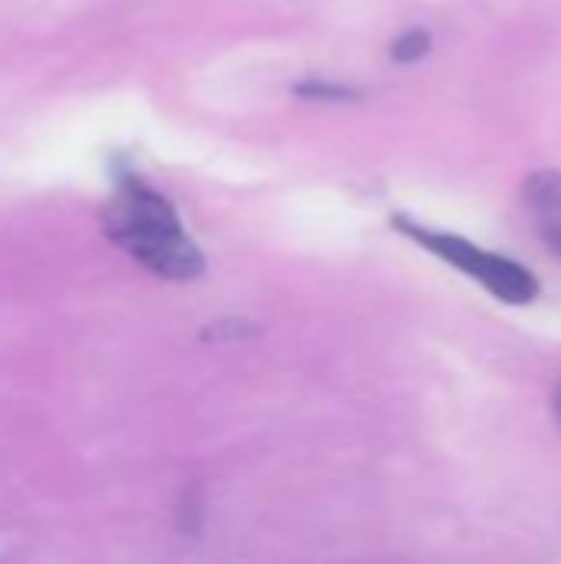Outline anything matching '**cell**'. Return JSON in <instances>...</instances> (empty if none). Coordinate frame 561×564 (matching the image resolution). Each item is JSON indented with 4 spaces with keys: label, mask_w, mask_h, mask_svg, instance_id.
<instances>
[{
    "label": "cell",
    "mask_w": 561,
    "mask_h": 564,
    "mask_svg": "<svg viewBox=\"0 0 561 564\" xmlns=\"http://www.w3.org/2000/svg\"><path fill=\"white\" fill-rule=\"evenodd\" d=\"M555 416H559V423H561V390H559V397H555Z\"/></svg>",
    "instance_id": "cell-6"
},
{
    "label": "cell",
    "mask_w": 561,
    "mask_h": 564,
    "mask_svg": "<svg viewBox=\"0 0 561 564\" xmlns=\"http://www.w3.org/2000/svg\"><path fill=\"white\" fill-rule=\"evenodd\" d=\"M298 96H308V99H357V93L350 86H334V83H298L294 86Z\"/></svg>",
    "instance_id": "cell-5"
},
{
    "label": "cell",
    "mask_w": 561,
    "mask_h": 564,
    "mask_svg": "<svg viewBox=\"0 0 561 564\" xmlns=\"http://www.w3.org/2000/svg\"><path fill=\"white\" fill-rule=\"evenodd\" d=\"M430 50H433L430 30H407V33H400V36L393 40L390 56H393L397 63H420Z\"/></svg>",
    "instance_id": "cell-4"
},
{
    "label": "cell",
    "mask_w": 561,
    "mask_h": 564,
    "mask_svg": "<svg viewBox=\"0 0 561 564\" xmlns=\"http://www.w3.org/2000/svg\"><path fill=\"white\" fill-rule=\"evenodd\" d=\"M393 228H397L400 235H407L410 241H417L423 251L443 258L446 264H453L456 271H463L466 278H473L479 288H486V291H489L496 301H503V304H519V307H526V304H532V301L539 297V291H542L539 278H536L526 264H519V261H513V258H506V254L486 251V248H479L476 241H470V238H463V235L436 231V228H427V225H420V221H413V218H403V215L393 218Z\"/></svg>",
    "instance_id": "cell-2"
},
{
    "label": "cell",
    "mask_w": 561,
    "mask_h": 564,
    "mask_svg": "<svg viewBox=\"0 0 561 564\" xmlns=\"http://www.w3.org/2000/svg\"><path fill=\"white\" fill-rule=\"evenodd\" d=\"M112 178L116 195L106 208V235L152 274L165 281H195L205 271V258L182 228L172 202L129 165H116Z\"/></svg>",
    "instance_id": "cell-1"
},
{
    "label": "cell",
    "mask_w": 561,
    "mask_h": 564,
    "mask_svg": "<svg viewBox=\"0 0 561 564\" xmlns=\"http://www.w3.org/2000/svg\"><path fill=\"white\" fill-rule=\"evenodd\" d=\"M522 202H526L536 235L546 241V248L555 258H561V172L542 169L529 175L522 188Z\"/></svg>",
    "instance_id": "cell-3"
}]
</instances>
